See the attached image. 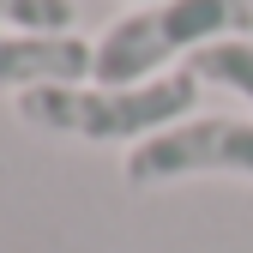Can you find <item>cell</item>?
Returning <instances> with one entry per match:
<instances>
[{"label":"cell","instance_id":"3","mask_svg":"<svg viewBox=\"0 0 253 253\" xmlns=\"http://www.w3.org/2000/svg\"><path fill=\"white\" fill-rule=\"evenodd\" d=\"M205 175L253 181L247 115H199L126 151V187H175V181H205Z\"/></svg>","mask_w":253,"mask_h":253},{"label":"cell","instance_id":"5","mask_svg":"<svg viewBox=\"0 0 253 253\" xmlns=\"http://www.w3.org/2000/svg\"><path fill=\"white\" fill-rule=\"evenodd\" d=\"M187 73H193L199 84H217V90H229V97L253 103V37H229V42L199 48L193 60H187Z\"/></svg>","mask_w":253,"mask_h":253},{"label":"cell","instance_id":"6","mask_svg":"<svg viewBox=\"0 0 253 253\" xmlns=\"http://www.w3.org/2000/svg\"><path fill=\"white\" fill-rule=\"evenodd\" d=\"M0 24L24 30V37H67L79 24L73 0H0Z\"/></svg>","mask_w":253,"mask_h":253},{"label":"cell","instance_id":"7","mask_svg":"<svg viewBox=\"0 0 253 253\" xmlns=\"http://www.w3.org/2000/svg\"><path fill=\"white\" fill-rule=\"evenodd\" d=\"M145 6H151V0H145Z\"/></svg>","mask_w":253,"mask_h":253},{"label":"cell","instance_id":"4","mask_svg":"<svg viewBox=\"0 0 253 253\" xmlns=\"http://www.w3.org/2000/svg\"><path fill=\"white\" fill-rule=\"evenodd\" d=\"M90 60H97V42L84 37H0V90H42V84H79L90 79Z\"/></svg>","mask_w":253,"mask_h":253},{"label":"cell","instance_id":"2","mask_svg":"<svg viewBox=\"0 0 253 253\" xmlns=\"http://www.w3.org/2000/svg\"><path fill=\"white\" fill-rule=\"evenodd\" d=\"M253 30V0H151V6L115 18L97 37L90 79L97 84H145L175 54L193 60L211 42H229Z\"/></svg>","mask_w":253,"mask_h":253},{"label":"cell","instance_id":"1","mask_svg":"<svg viewBox=\"0 0 253 253\" xmlns=\"http://www.w3.org/2000/svg\"><path fill=\"white\" fill-rule=\"evenodd\" d=\"M199 79L169 73L145 84H42L18 97V121L54 139H90V145H145L193 115Z\"/></svg>","mask_w":253,"mask_h":253}]
</instances>
